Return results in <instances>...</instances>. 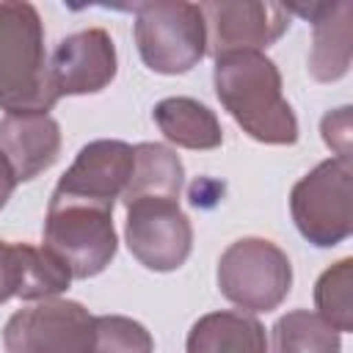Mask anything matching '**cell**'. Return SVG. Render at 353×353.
I'll return each mask as SVG.
<instances>
[{"label":"cell","instance_id":"obj_1","mask_svg":"<svg viewBox=\"0 0 353 353\" xmlns=\"http://www.w3.org/2000/svg\"><path fill=\"white\" fill-rule=\"evenodd\" d=\"M212 83L229 116L259 143L290 146L298 119L284 99L281 72L265 52H229L215 58Z\"/></svg>","mask_w":353,"mask_h":353},{"label":"cell","instance_id":"obj_2","mask_svg":"<svg viewBox=\"0 0 353 353\" xmlns=\"http://www.w3.org/2000/svg\"><path fill=\"white\" fill-rule=\"evenodd\" d=\"M55 102L36 6L0 3V108L6 113H47Z\"/></svg>","mask_w":353,"mask_h":353},{"label":"cell","instance_id":"obj_3","mask_svg":"<svg viewBox=\"0 0 353 353\" xmlns=\"http://www.w3.org/2000/svg\"><path fill=\"white\" fill-rule=\"evenodd\" d=\"M135 11V44L141 61L157 74H185L207 52V25L196 3L154 0L138 3Z\"/></svg>","mask_w":353,"mask_h":353},{"label":"cell","instance_id":"obj_4","mask_svg":"<svg viewBox=\"0 0 353 353\" xmlns=\"http://www.w3.org/2000/svg\"><path fill=\"white\" fill-rule=\"evenodd\" d=\"M290 212L298 232L317 248H334L353 232V168L331 157L292 185Z\"/></svg>","mask_w":353,"mask_h":353},{"label":"cell","instance_id":"obj_5","mask_svg":"<svg viewBox=\"0 0 353 353\" xmlns=\"http://www.w3.org/2000/svg\"><path fill=\"white\" fill-rule=\"evenodd\" d=\"M218 287L226 301L248 312H273L290 295L292 265L265 237H240L218 259Z\"/></svg>","mask_w":353,"mask_h":353},{"label":"cell","instance_id":"obj_6","mask_svg":"<svg viewBox=\"0 0 353 353\" xmlns=\"http://www.w3.org/2000/svg\"><path fill=\"white\" fill-rule=\"evenodd\" d=\"M44 248H50L72 270V279H91L102 273L119 248L113 212L91 204L50 199Z\"/></svg>","mask_w":353,"mask_h":353},{"label":"cell","instance_id":"obj_7","mask_svg":"<svg viewBox=\"0 0 353 353\" xmlns=\"http://www.w3.org/2000/svg\"><path fill=\"white\" fill-rule=\"evenodd\" d=\"M6 353H91L94 314L66 298H44L14 312L3 328Z\"/></svg>","mask_w":353,"mask_h":353},{"label":"cell","instance_id":"obj_8","mask_svg":"<svg viewBox=\"0 0 353 353\" xmlns=\"http://www.w3.org/2000/svg\"><path fill=\"white\" fill-rule=\"evenodd\" d=\"M127 207L124 237L132 256L157 273L185 265L193 248L190 218L174 199H135Z\"/></svg>","mask_w":353,"mask_h":353},{"label":"cell","instance_id":"obj_9","mask_svg":"<svg viewBox=\"0 0 353 353\" xmlns=\"http://www.w3.org/2000/svg\"><path fill=\"white\" fill-rule=\"evenodd\" d=\"M207 25V50L212 58L229 52H262L290 28V11L279 3L212 0L199 6Z\"/></svg>","mask_w":353,"mask_h":353},{"label":"cell","instance_id":"obj_10","mask_svg":"<svg viewBox=\"0 0 353 353\" xmlns=\"http://www.w3.org/2000/svg\"><path fill=\"white\" fill-rule=\"evenodd\" d=\"M132 174V146L124 141H91L85 143L66 174L58 179L50 199L77 201L99 210H110L121 199Z\"/></svg>","mask_w":353,"mask_h":353},{"label":"cell","instance_id":"obj_11","mask_svg":"<svg viewBox=\"0 0 353 353\" xmlns=\"http://www.w3.org/2000/svg\"><path fill=\"white\" fill-rule=\"evenodd\" d=\"M116 44L108 30L88 28L61 39L47 63L55 97L97 94L116 77Z\"/></svg>","mask_w":353,"mask_h":353},{"label":"cell","instance_id":"obj_12","mask_svg":"<svg viewBox=\"0 0 353 353\" xmlns=\"http://www.w3.org/2000/svg\"><path fill=\"white\" fill-rule=\"evenodd\" d=\"M0 154L17 182L47 171L61 154V127L50 113H6L0 119Z\"/></svg>","mask_w":353,"mask_h":353},{"label":"cell","instance_id":"obj_13","mask_svg":"<svg viewBox=\"0 0 353 353\" xmlns=\"http://www.w3.org/2000/svg\"><path fill=\"white\" fill-rule=\"evenodd\" d=\"M287 11H298L312 19L314 41L309 55V72L320 83H334L347 74L350 66V11L347 0L342 3H317V6H295Z\"/></svg>","mask_w":353,"mask_h":353},{"label":"cell","instance_id":"obj_14","mask_svg":"<svg viewBox=\"0 0 353 353\" xmlns=\"http://www.w3.org/2000/svg\"><path fill=\"white\" fill-rule=\"evenodd\" d=\"M188 353H268L265 325L243 312H210L190 325Z\"/></svg>","mask_w":353,"mask_h":353},{"label":"cell","instance_id":"obj_15","mask_svg":"<svg viewBox=\"0 0 353 353\" xmlns=\"http://www.w3.org/2000/svg\"><path fill=\"white\" fill-rule=\"evenodd\" d=\"M152 116H154V124L160 127V132L182 149L207 152V149L221 146V141H223L218 116L199 99H190V97L160 99L154 105Z\"/></svg>","mask_w":353,"mask_h":353},{"label":"cell","instance_id":"obj_16","mask_svg":"<svg viewBox=\"0 0 353 353\" xmlns=\"http://www.w3.org/2000/svg\"><path fill=\"white\" fill-rule=\"evenodd\" d=\"M182 182H185V165L174 149L163 143H138L132 146V174L127 179L121 201L124 204L135 199L179 201Z\"/></svg>","mask_w":353,"mask_h":353},{"label":"cell","instance_id":"obj_17","mask_svg":"<svg viewBox=\"0 0 353 353\" xmlns=\"http://www.w3.org/2000/svg\"><path fill=\"white\" fill-rule=\"evenodd\" d=\"M342 339L320 314L309 309L287 312L273 325L270 353H339Z\"/></svg>","mask_w":353,"mask_h":353},{"label":"cell","instance_id":"obj_18","mask_svg":"<svg viewBox=\"0 0 353 353\" xmlns=\"http://www.w3.org/2000/svg\"><path fill=\"white\" fill-rule=\"evenodd\" d=\"M314 306L317 314L339 334L353 331V259L345 256L314 284Z\"/></svg>","mask_w":353,"mask_h":353},{"label":"cell","instance_id":"obj_19","mask_svg":"<svg viewBox=\"0 0 353 353\" xmlns=\"http://www.w3.org/2000/svg\"><path fill=\"white\" fill-rule=\"evenodd\" d=\"M91 353H154V339L132 317L99 314L94 317V345Z\"/></svg>","mask_w":353,"mask_h":353},{"label":"cell","instance_id":"obj_20","mask_svg":"<svg viewBox=\"0 0 353 353\" xmlns=\"http://www.w3.org/2000/svg\"><path fill=\"white\" fill-rule=\"evenodd\" d=\"M25 248L28 243L0 240V303L19 298L25 287Z\"/></svg>","mask_w":353,"mask_h":353},{"label":"cell","instance_id":"obj_21","mask_svg":"<svg viewBox=\"0 0 353 353\" xmlns=\"http://www.w3.org/2000/svg\"><path fill=\"white\" fill-rule=\"evenodd\" d=\"M323 138L336 149L342 160H350V108H339L323 116Z\"/></svg>","mask_w":353,"mask_h":353},{"label":"cell","instance_id":"obj_22","mask_svg":"<svg viewBox=\"0 0 353 353\" xmlns=\"http://www.w3.org/2000/svg\"><path fill=\"white\" fill-rule=\"evenodd\" d=\"M14 188H17V176H14L11 165L6 163V157L0 154V210H3V207H6V201L11 199Z\"/></svg>","mask_w":353,"mask_h":353}]
</instances>
